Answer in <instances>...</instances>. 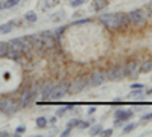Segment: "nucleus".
<instances>
[{"mask_svg": "<svg viewBox=\"0 0 152 137\" xmlns=\"http://www.w3.org/2000/svg\"><path fill=\"white\" fill-rule=\"evenodd\" d=\"M102 125L100 123H97V125H93L91 128H90V136H99L100 133H102Z\"/></svg>", "mask_w": 152, "mask_h": 137, "instance_id": "obj_23", "label": "nucleus"}, {"mask_svg": "<svg viewBox=\"0 0 152 137\" xmlns=\"http://www.w3.org/2000/svg\"><path fill=\"white\" fill-rule=\"evenodd\" d=\"M15 26H17V21H15V20L8 21V23H5V24H0V34H3V35L11 34L12 29H14Z\"/></svg>", "mask_w": 152, "mask_h": 137, "instance_id": "obj_15", "label": "nucleus"}, {"mask_svg": "<svg viewBox=\"0 0 152 137\" xmlns=\"http://www.w3.org/2000/svg\"><path fill=\"white\" fill-rule=\"evenodd\" d=\"M20 102L14 97H0V113L5 116H14L20 110Z\"/></svg>", "mask_w": 152, "mask_h": 137, "instance_id": "obj_2", "label": "nucleus"}, {"mask_svg": "<svg viewBox=\"0 0 152 137\" xmlns=\"http://www.w3.org/2000/svg\"><path fill=\"white\" fill-rule=\"evenodd\" d=\"M20 0H2L0 2V9L5 11V9H11V8H14L18 5Z\"/></svg>", "mask_w": 152, "mask_h": 137, "instance_id": "obj_17", "label": "nucleus"}, {"mask_svg": "<svg viewBox=\"0 0 152 137\" xmlns=\"http://www.w3.org/2000/svg\"><path fill=\"white\" fill-rule=\"evenodd\" d=\"M91 122H93V119H87V120H81V122H79V127H78V128H81V130H85V128H90V127H91Z\"/></svg>", "mask_w": 152, "mask_h": 137, "instance_id": "obj_25", "label": "nucleus"}, {"mask_svg": "<svg viewBox=\"0 0 152 137\" xmlns=\"http://www.w3.org/2000/svg\"><path fill=\"white\" fill-rule=\"evenodd\" d=\"M99 20L105 28H108L111 31L125 29V28H128V24H131L128 15H126L125 12H107V14L100 15Z\"/></svg>", "mask_w": 152, "mask_h": 137, "instance_id": "obj_1", "label": "nucleus"}, {"mask_svg": "<svg viewBox=\"0 0 152 137\" xmlns=\"http://www.w3.org/2000/svg\"><path fill=\"white\" fill-rule=\"evenodd\" d=\"M105 81H107V73L100 72V70L93 72L90 76H88V84H90V87H99V85H102Z\"/></svg>", "mask_w": 152, "mask_h": 137, "instance_id": "obj_9", "label": "nucleus"}, {"mask_svg": "<svg viewBox=\"0 0 152 137\" xmlns=\"http://www.w3.org/2000/svg\"><path fill=\"white\" fill-rule=\"evenodd\" d=\"M85 2H87V0H70V6H72V8H79V6H82Z\"/></svg>", "mask_w": 152, "mask_h": 137, "instance_id": "obj_29", "label": "nucleus"}, {"mask_svg": "<svg viewBox=\"0 0 152 137\" xmlns=\"http://www.w3.org/2000/svg\"><path fill=\"white\" fill-rule=\"evenodd\" d=\"M148 11H149V12H151V14H152V2H151V3L148 5Z\"/></svg>", "mask_w": 152, "mask_h": 137, "instance_id": "obj_41", "label": "nucleus"}, {"mask_svg": "<svg viewBox=\"0 0 152 137\" xmlns=\"http://www.w3.org/2000/svg\"><path fill=\"white\" fill-rule=\"evenodd\" d=\"M9 136H12V134L8 131H0V137H9Z\"/></svg>", "mask_w": 152, "mask_h": 137, "instance_id": "obj_37", "label": "nucleus"}, {"mask_svg": "<svg viewBox=\"0 0 152 137\" xmlns=\"http://www.w3.org/2000/svg\"><path fill=\"white\" fill-rule=\"evenodd\" d=\"M37 12H32V11H29V12H26V14H24V20H26L29 24H32V23H35L37 21Z\"/></svg>", "mask_w": 152, "mask_h": 137, "instance_id": "obj_21", "label": "nucleus"}, {"mask_svg": "<svg viewBox=\"0 0 152 137\" xmlns=\"http://www.w3.org/2000/svg\"><path fill=\"white\" fill-rule=\"evenodd\" d=\"M11 49H15V51H20L23 55H31L32 52V44L29 41L28 37H21V38H14V40H9L8 41Z\"/></svg>", "mask_w": 152, "mask_h": 137, "instance_id": "obj_3", "label": "nucleus"}, {"mask_svg": "<svg viewBox=\"0 0 152 137\" xmlns=\"http://www.w3.org/2000/svg\"><path fill=\"white\" fill-rule=\"evenodd\" d=\"M93 20L91 18H79V20H75L72 24L73 26H81V24H85V23H91Z\"/></svg>", "mask_w": 152, "mask_h": 137, "instance_id": "obj_28", "label": "nucleus"}, {"mask_svg": "<svg viewBox=\"0 0 152 137\" xmlns=\"http://www.w3.org/2000/svg\"><path fill=\"white\" fill-rule=\"evenodd\" d=\"M132 111H129V110H117L116 113H114V117H116V120L117 122H122V123H125L126 120H129L131 117H132Z\"/></svg>", "mask_w": 152, "mask_h": 137, "instance_id": "obj_12", "label": "nucleus"}, {"mask_svg": "<svg viewBox=\"0 0 152 137\" xmlns=\"http://www.w3.org/2000/svg\"><path fill=\"white\" fill-rule=\"evenodd\" d=\"M35 125H37V128L44 130V128H47V125H49V119H46V117H37Z\"/></svg>", "mask_w": 152, "mask_h": 137, "instance_id": "obj_20", "label": "nucleus"}, {"mask_svg": "<svg viewBox=\"0 0 152 137\" xmlns=\"http://www.w3.org/2000/svg\"><path fill=\"white\" fill-rule=\"evenodd\" d=\"M140 95H142L140 89H135V92H132V93H131V97H134V96H140Z\"/></svg>", "mask_w": 152, "mask_h": 137, "instance_id": "obj_35", "label": "nucleus"}, {"mask_svg": "<svg viewBox=\"0 0 152 137\" xmlns=\"http://www.w3.org/2000/svg\"><path fill=\"white\" fill-rule=\"evenodd\" d=\"M126 15H128L131 24H142V23H145L146 18H148L145 9H134V11H129Z\"/></svg>", "mask_w": 152, "mask_h": 137, "instance_id": "obj_7", "label": "nucleus"}, {"mask_svg": "<svg viewBox=\"0 0 152 137\" xmlns=\"http://www.w3.org/2000/svg\"><path fill=\"white\" fill-rule=\"evenodd\" d=\"M151 92H152V90H151Z\"/></svg>", "mask_w": 152, "mask_h": 137, "instance_id": "obj_42", "label": "nucleus"}, {"mask_svg": "<svg viewBox=\"0 0 152 137\" xmlns=\"http://www.w3.org/2000/svg\"><path fill=\"white\" fill-rule=\"evenodd\" d=\"M8 51H9V44L5 41H0V58H5Z\"/></svg>", "mask_w": 152, "mask_h": 137, "instance_id": "obj_22", "label": "nucleus"}, {"mask_svg": "<svg viewBox=\"0 0 152 137\" xmlns=\"http://www.w3.org/2000/svg\"><path fill=\"white\" fill-rule=\"evenodd\" d=\"M131 87H132V89H140V90H142V89H143L145 85H143V84H132Z\"/></svg>", "mask_w": 152, "mask_h": 137, "instance_id": "obj_38", "label": "nucleus"}, {"mask_svg": "<svg viewBox=\"0 0 152 137\" xmlns=\"http://www.w3.org/2000/svg\"><path fill=\"white\" fill-rule=\"evenodd\" d=\"M70 133H72V128H69V127H67L64 131L61 133V136H62V137H67V136H70Z\"/></svg>", "mask_w": 152, "mask_h": 137, "instance_id": "obj_33", "label": "nucleus"}, {"mask_svg": "<svg viewBox=\"0 0 152 137\" xmlns=\"http://www.w3.org/2000/svg\"><path fill=\"white\" fill-rule=\"evenodd\" d=\"M64 31H66V26H61V28L55 29L53 31V41L61 43V38H62V35H64Z\"/></svg>", "mask_w": 152, "mask_h": 137, "instance_id": "obj_18", "label": "nucleus"}, {"mask_svg": "<svg viewBox=\"0 0 152 137\" xmlns=\"http://www.w3.org/2000/svg\"><path fill=\"white\" fill-rule=\"evenodd\" d=\"M64 17H66V14H64V11H61L59 14H56V15H52V20H53V21H59V20H62V18H64Z\"/></svg>", "mask_w": 152, "mask_h": 137, "instance_id": "obj_30", "label": "nucleus"}, {"mask_svg": "<svg viewBox=\"0 0 152 137\" xmlns=\"http://www.w3.org/2000/svg\"><path fill=\"white\" fill-rule=\"evenodd\" d=\"M21 56H23V53H21L20 51H15V49H11V47H9V51H8V53H6L5 58H8V59H11V61H15V63H18V61L21 59Z\"/></svg>", "mask_w": 152, "mask_h": 137, "instance_id": "obj_16", "label": "nucleus"}, {"mask_svg": "<svg viewBox=\"0 0 152 137\" xmlns=\"http://www.w3.org/2000/svg\"><path fill=\"white\" fill-rule=\"evenodd\" d=\"M55 122H56V116H55V117H50V119H49V123H55Z\"/></svg>", "mask_w": 152, "mask_h": 137, "instance_id": "obj_40", "label": "nucleus"}, {"mask_svg": "<svg viewBox=\"0 0 152 137\" xmlns=\"http://www.w3.org/2000/svg\"><path fill=\"white\" fill-rule=\"evenodd\" d=\"M15 131H17L18 134H21V133H24V131H26V127H24V125H20V127H18Z\"/></svg>", "mask_w": 152, "mask_h": 137, "instance_id": "obj_34", "label": "nucleus"}, {"mask_svg": "<svg viewBox=\"0 0 152 137\" xmlns=\"http://www.w3.org/2000/svg\"><path fill=\"white\" fill-rule=\"evenodd\" d=\"M28 38H29V41H31V44H32V47L35 49V51H41V49H44L46 43L41 38L40 34H32V35L28 37Z\"/></svg>", "mask_w": 152, "mask_h": 137, "instance_id": "obj_11", "label": "nucleus"}, {"mask_svg": "<svg viewBox=\"0 0 152 137\" xmlns=\"http://www.w3.org/2000/svg\"><path fill=\"white\" fill-rule=\"evenodd\" d=\"M137 127H138V123H134V122H132V123H129V125L123 127V133H125V134H128V133H132V131H134V130H135Z\"/></svg>", "mask_w": 152, "mask_h": 137, "instance_id": "obj_26", "label": "nucleus"}, {"mask_svg": "<svg viewBox=\"0 0 152 137\" xmlns=\"http://www.w3.org/2000/svg\"><path fill=\"white\" fill-rule=\"evenodd\" d=\"M125 76H126L125 75V66H122V64L114 66L107 72V79H110V81H120Z\"/></svg>", "mask_w": 152, "mask_h": 137, "instance_id": "obj_8", "label": "nucleus"}, {"mask_svg": "<svg viewBox=\"0 0 152 137\" xmlns=\"http://www.w3.org/2000/svg\"><path fill=\"white\" fill-rule=\"evenodd\" d=\"M87 87H90V84H88V76L82 75V76H79L78 79H75L73 82H70L69 93H70V95H78V93H81L82 90H85Z\"/></svg>", "mask_w": 152, "mask_h": 137, "instance_id": "obj_5", "label": "nucleus"}, {"mask_svg": "<svg viewBox=\"0 0 152 137\" xmlns=\"http://www.w3.org/2000/svg\"><path fill=\"white\" fill-rule=\"evenodd\" d=\"M108 5H110V0H93V2H91V8L96 12H100V11L107 9Z\"/></svg>", "mask_w": 152, "mask_h": 137, "instance_id": "obj_14", "label": "nucleus"}, {"mask_svg": "<svg viewBox=\"0 0 152 137\" xmlns=\"http://www.w3.org/2000/svg\"><path fill=\"white\" fill-rule=\"evenodd\" d=\"M94 111H96V107H90V108H88V114H93Z\"/></svg>", "mask_w": 152, "mask_h": 137, "instance_id": "obj_39", "label": "nucleus"}, {"mask_svg": "<svg viewBox=\"0 0 152 137\" xmlns=\"http://www.w3.org/2000/svg\"><path fill=\"white\" fill-rule=\"evenodd\" d=\"M79 122H81V119H76V117H75V119H70L69 123H67V127L72 128V130H73V128H78V127H79Z\"/></svg>", "mask_w": 152, "mask_h": 137, "instance_id": "obj_27", "label": "nucleus"}, {"mask_svg": "<svg viewBox=\"0 0 152 137\" xmlns=\"http://www.w3.org/2000/svg\"><path fill=\"white\" fill-rule=\"evenodd\" d=\"M38 93H40V92H38L37 87H26V89L23 90V93L20 95V97H18L20 107H21V108L29 107V105L35 101V97H37Z\"/></svg>", "mask_w": 152, "mask_h": 137, "instance_id": "obj_4", "label": "nucleus"}, {"mask_svg": "<svg viewBox=\"0 0 152 137\" xmlns=\"http://www.w3.org/2000/svg\"><path fill=\"white\" fill-rule=\"evenodd\" d=\"M151 70H152V59L143 61V64L140 66V69H138V72H142V73H148Z\"/></svg>", "mask_w": 152, "mask_h": 137, "instance_id": "obj_19", "label": "nucleus"}, {"mask_svg": "<svg viewBox=\"0 0 152 137\" xmlns=\"http://www.w3.org/2000/svg\"><path fill=\"white\" fill-rule=\"evenodd\" d=\"M69 89H70V82L69 81H61L55 85V89H53V93H52V97L50 99H53V101H58V99H61L62 96H66L69 93Z\"/></svg>", "mask_w": 152, "mask_h": 137, "instance_id": "obj_6", "label": "nucleus"}, {"mask_svg": "<svg viewBox=\"0 0 152 137\" xmlns=\"http://www.w3.org/2000/svg\"><path fill=\"white\" fill-rule=\"evenodd\" d=\"M99 136H104V137H110V136H113V130L110 128V130H102V133H100Z\"/></svg>", "mask_w": 152, "mask_h": 137, "instance_id": "obj_31", "label": "nucleus"}, {"mask_svg": "<svg viewBox=\"0 0 152 137\" xmlns=\"http://www.w3.org/2000/svg\"><path fill=\"white\" fill-rule=\"evenodd\" d=\"M138 69H140V64L137 59H128L125 64V75L128 78H134L135 75H138Z\"/></svg>", "mask_w": 152, "mask_h": 137, "instance_id": "obj_10", "label": "nucleus"}, {"mask_svg": "<svg viewBox=\"0 0 152 137\" xmlns=\"http://www.w3.org/2000/svg\"><path fill=\"white\" fill-rule=\"evenodd\" d=\"M82 15V11H76V12H73V18H79Z\"/></svg>", "mask_w": 152, "mask_h": 137, "instance_id": "obj_36", "label": "nucleus"}, {"mask_svg": "<svg viewBox=\"0 0 152 137\" xmlns=\"http://www.w3.org/2000/svg\"><path fill=\"white\" fill-rule=\"evenodd\" d=\"M53 89H55V84L53 82H47V84L43 85V89H41V97L44 99V101H49V99L52 97Z\"/></svg>", "mask_w": 152, "mask_h": 137, "instance_id": "obj_13", "label": "nucleus"}, {"mask_svg": "<svg viewBox=\"0 0 152 137\" xmlns=\"http://www.w3.org/2000/svg\"><path fill=\"white\" fill-rule=\"evenodd\" d=\"M67 111H69V107H67V104H66V105H62V107H59V108L56 110L55 116H56V117H62V116L67 113Z\"/></svg>", "mask_w": 152, "mask_h": 137, "instance_id": "obj_24", "label": "nucleus"}, {"mask_svg": "<svg viewBox=\"0 0 152 137\" xmlns=\"http://www.w3.org/2000/svg\"><path fill=\"white\" fill-rule=\"evenodd\" d=\"M148 120H152V113H148V114L142 116V122H143V123H146Z\"/></svg>", "mask_w": 152, "mask_h": 137, "instance_id": "obj_32", "label": "nucleus"}]
</instances>
